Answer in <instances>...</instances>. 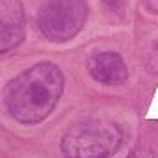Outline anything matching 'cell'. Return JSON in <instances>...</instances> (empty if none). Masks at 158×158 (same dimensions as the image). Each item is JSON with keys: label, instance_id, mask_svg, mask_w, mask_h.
<instances>
[{"label": "cell", "instance_id": "obj_1", "mask_svg": "<svg viewBox=\"0 0 158 158\" xmlns=\"http://www.w3.org/2000/svg\"><path fill=\"white\" fill-rule=\"evenodd\" d=\"M64 89V77L55 64L39 62L16 77L6 91L9 114L22 123H39L55 108Z\"/></svg>", "mask_w": 158, "mask_h": 158}, {"label": "cell", "instance_id": "obj_2", "mask_svg": "<svg viewBox=\"0 0 158 158\" xmlns=\"http://www.w3.org/2000/svg\"><path fill=\"white\" fill-rule=\"evenodd\" d=\"M121 142V130L112 123H80L66 133L64 153L69 158H107Z\"/></svg>", "mask_w": 158, "mask_h": 158}, {"label": "cell", "instance_id": "obj_3", "mask_svg": "<svg viewBox=\"0 0 158 158\" xmlns=\"http://www.w3.org/2000/svg\"><path fill=\"white\" fill-rule=\"evenodd\" d=\"M87 18L85 0H48L37 15V27L53 43L69 41L80 32Z\"/></svg>", "mask_w": 158, "mask_h": 158}, {"label": "cell", "instance_id": "obj_4", "mask_svg": "<svg viewBox=\"0 0 158 158\" xmlns=\"http://www.w3.org/2000/svg\"><path fill=\"white\" fill-rule=\"evenodd\" d=\"M25 36V15L20 0H0V52L16 48Z\"/></svg>", "mask_w": 158, "mask_h": 158}, {"label": "cell", "instance_id": "obj_5", "mask_svg": "<svg viewBox=\"0 0 158 158\" xmlns=\"http://www.w3.org/2000/svg\"><path fill=\"white\" fill-rule=\"evenodd\" d=\"M87 69L94 80L107 85H115L128 78V69L124 60L114 52H103L91 57L87 62Z\"/></svg>", "mask_w": 158, "mask_h": 158}, {"label": "cell", "instance_id": "obj_6", "mask_svg": "<svg viewBox=\"0 0 158 158\" xmlns=\"http://www.w3.org/2000/svg\"><path fill=\"white\" fill-rule=\"evenodd\" d=\"M101 2H103V6L107 9H110L112 13H119V11H123L124 6H126V0H101Z\"/></svg>", "mask_w": 158, "mask_h": 158}, {"label": "cell", "instance_id": "obj_7", "mask_svg": "<svg viewBox=\"0 0 158 158\" xmlns=\"http://www.w3.org/2000/svg\"><path fill=\"white\" fill-rule=\"evenodd\" d=\"M146 2V7L149 9L151 13L158 15V0H144Z\"/></svg>", "mask_w": 158, "mask_h": 158}]
</instances>
